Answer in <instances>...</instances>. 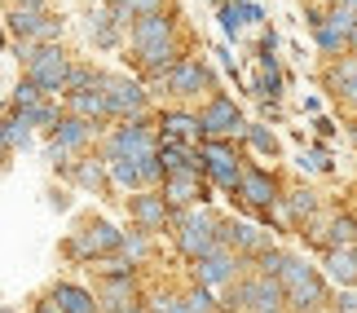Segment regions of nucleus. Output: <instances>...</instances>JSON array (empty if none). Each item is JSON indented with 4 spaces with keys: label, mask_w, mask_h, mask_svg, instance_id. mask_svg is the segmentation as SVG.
<instances>
[{
    "label": "nucleus",
    "mask_w": 357,
    "mask_h": 313,
    "mask_svg": "<svg viewBox=\"0 0 357 313\" xmlns=\"http://www.w3.org/2000/svg\"><path fill=\"white\" fill-rule=\"evenodd\" d=\"M273 278L282 282L287 313H313V309L331 305V282L322 278V269H313L305 256H296V252H287V261Z\"/></svg>",
    "instance_id": "nucleus-1"
},
{
    "label": "nucleus",
    "mask_w": 357,
    "mask_h": 313,
    "mask_svg": "<svg viewBox=\"0 0 357 313\" xmlns=\"http://www.w3.org/2000/svg\"><path fill=\"white\" fill-rule=\"evenodd\" d=\"M216 216L208 203H195V208H172L168 216V238H172V247L181 261L195 265L199 256H208L216 247Z\"/></svg>",
    "instance_id": "nucleus-2"
},
{
    "label": "nucleus",
    "mask_w": 357,
    "mask_h": 313,
    "mask_svg": "<svg viewBox=\"0 0 357 313\" xmlns=\"http://www.w3.org/2000/svg\"><path fill=\"white\" fill-rule=\"evenodd\" d=\"M119 234L123 229L111 225L106 216H89V221H79L75 234H66L62 252H66V261H75V265H98V261L119 252Z\"/></svg>",
    "instance_id": "nucleus-3"
},
{
    "label": "nucleus",
    "mask_w": 357,
    "mask_h": 313,
    "mask_svg": "<svg viewBox=\"0 0 357 313\" xmlns=\"http://www.w3.org/2000/svg\"><path fill=\"white\" fill-rule=\"evenodd\" d=\"M98 132H102V124H93V119H79V115H58V124L49 128V142H45V159L53 163V168H66L75 155H84L93 142H98Z\"/></svg>",
    "instance_id": "nucleus-4"
},
{
    "label": "nucleus",
    "mask_w": 357,
    "mask_h": 313,
    "mask_svg": "<svg viewBox=\"0 0 357 313\" xmlns=\"http://www.w3.org/2000/svg\"><path fill=\"white\" fill-rule=\"evenodd\" d=\"M66 66H71V53L62 49V40H49V45H31L22 53V75L31 79L40 93L58 98L66 84Z\"/></svg>",
    "instance_id": "nucleus-5"
},
{
    "label": "nucleus",
    "mask_w": 357,
    "mask_h": 313,
    "mask_svg": "<svg viewBox=\"0 0 357 313\" xmlns=\"http://www.w3.org/2000/svg\"><path fill=\"white\" fill-rule=\"evenodd\" d=\"M195 115H199V142H238L243 128H247L238 102L221 89L208 93V102H203Z\"/></svg>",
    "instance_id": "nucleus-6"
},
{
    "label": "nucleus",
    "mask_w": 357,
    "mask_h": 313,
    "mask_svg": "<svg viewBox=\"0 0 357 313\" xmlns=\"http://www.w3.org/2000/svg\"><path fill=\"white\" fill-rule=\"evenodd\" d=\"M159 89L168 93L172 102H195V98H203V93H216L221 79H216V71L203 58H190V53H185V58L159 79Z\"/></svg>",
    "instance_id": "nucleus-7"
},
{
    "label": "nucleus",
    "mask_w": 357,
    "mask_h": 313,
    "mask_svg": "<svg viewBox=\"0 0 357 313\" xmlns=\"http://www.w3.org/2000/svg\"><path fill=\"white\" fill-rule=\"evenodd\" d=\"M282 194V181H278V172H269V168H260V163H243V172H238V185H234V203L247 212H256L260 221H269V208L278 203Z\"/></svg>",
    "instance_id": "nucleus-8"
},
{
    "label": "nucleus",
    "mask_w": 357,
    "mask_h": 313,
    "mask_svg": "<svg viewBox=\"0 0 357 313\" xmlns=\"http://www.w3.org/2000/svg\"><path fill=\"white\" fill-rule=\"evenodd\" d=\"M155 155V119L137 115V119H115L111 137L102 142V159H146Z\"/></svg>",
    "instance_id": "nucleus-9"
},
{
    "label": "nucleus",
    "mask_w": 357,
    "mask_h": 313,
    "mask_svg": "<svg viewBox=\"0 0 357 313\" xmlns=\"http://www.w3.org/2000/svg\"><path fill=\"white\" fill-rule=\"evenodd\" d=\"M102 98H106V115L111 119H137V115H150V93L142 79L132 75H115V71H102L98 79Z\"/></svg>",
    "instance_id": "nucleus-10"
},
{
    "label": "nucleus",
    "mask_w": 357,
    "mask_h": 313,
    "mask_svg": "<svg viewBox=\"0 0 357 313\" xmlns=\"http://www.w3.org/2000/svg\"><path fill=\"white\" fill-rule=\"evenodd\" d=\"M199 155H203V176H208V185L234 194L238 172H243V163H247L238 146L234 142H199Z\"/></svg>",
    "instance_id": "nucleus-11"
},
{
    "label": "nucleus",
    "mask_w": 357,
    "mask_h": 313,
    "mask_svg": "<svg viewBox=\"0 0 357 313\" xmlns=\"http://www.w3.org/2000/svg\"><path fill=\"white\" fill-rule=\"evenodd\" d=\"M9 36L13 40H31V45H49V40H62V18L53 9H9Z\"/></svg>",
    "instance_id": "nucleus-12"
},
{
    "label": "nucleus",
    "mask_w": 357,
    "mask_h": 313,
    "mask_svg": "<svg viewBox=\"0 0 357 313\" xmlns=\"http://www.w3.org/2000/svg\"><path fill=\"white\" fill-rule=\"evenodd\" d=\"M243 265L247 261H243L238 252H229V247L216 243L208 256H199V261H195V282H203V287H212V291H225L229 282L243 274Z\"/></svg>",
    "instance_id": "nucleus-13"
},
{
    "label": "nucleus",
    "mask_w": 357,
    "mask_h": 313,
    "mask_svg": "<svg viewBox=\"0 0 357 313\" xmlns=\"http://www.w3.org/2000/svg\"><path fill=\"white\" fill-rule=\"evenodd\" d=\"M159 194L168 208H195V203H212V185H208V176L181 168V172H163Z\"/></svg>",
    "instance_id": "nucleus-14"
},
{
    "label": "nucleus",
    "mask_w": 357,
    "mask_h": 313,
    "mask_svg": "<svg viewBox=\"0 0 357 313\" xmlns=\"http://www.w3.org/2000/svg\"><path fill=\"white\" fill-rule=\"evenodd\" d=\"M123 203H128V221H132L137 229H146V234H168V216H172V208L163 203L159 185H155V190H132Z\"/></svg>",
    "instance_id": "nucleus-15"
},
{
    "label": "nucleus",
    "mask_w": 357,
    "mask_h": 313,
    "mask_svg": "<svg viewBox=\"0 0 357 313\" xmlns=\"http://www.w3.org/2000/svg\"><path fill=\"white\" fill-rule=\"evenodd\" d=\"M216 243L229 247V252H238L243 261L252 265V256L269 247V234L256 229V225H247V221H234V216H221V221H216Z\"/></svg>",
    "instance_id": "nucleus-16"
},
{
    "label": "nucleus",
    "mask_w": 357,
    "mask_h": 313,
    "mask_svg": "<svg viewBox=\"0 0 357 313\" xmlns=\"http://www.w3.org/2000/svg\"><path fill=\"white\" fill-rule=\"evenodd\" d=\"M176 26H181V22H176V13H172V9H159V13H142V18H132V26H128L132 53L176 40Z\"/></svg>",
    "instance_id": "nucleus-17"
},
{
    "label": "nucleus",
    "mask_w": 357,
    "mask_h": 313,
    "mask_svg": "<svg viewBox=\"0 0 357 313\" xmlns=\"http://www.w3.org/2000/svg\"><path fill=\"white\" fill-rule=\"evenodd\" d=\"M93 296H98V309H102V313H115V309H123V305L142 300L137 269H123V274H98V287H93Z\"/></svg>",
    "instance_id": "nucleus-18"
},
{
    "label": "nucleus",
    "mask_w": 357,
    "mask_h": 313,
    "mask_svg": "<svg viewBox=\"0 0 357 313\" xmlns=\"http://www.w3.org/2000/svg\"><path fill=\"white\" fill-rule=\"evenodd\" d=\"M62 176L71 185L79 190H89V194H115V185H111V176H106V159H89V155H75L71 163L62 168Z\"/></svg>",
    "instance_id": "nucleus-19"
},
{
    "label": "nucleus",
    "mask_w": 357,
    "mask_h": 313,
    "mask_svg": "<svg viewBox=\"0 0 357 313\" xmlns=\"http://www.w3.org/2000/svg\"><path fill=\"white\" fill-rule=\"evenodd\" d=\"M318 79H322V89L331 93L335 102H353L357 106V53H344V58L335 53V62L326 66Z\"/></svg>",
    "instance_id": "nucleus-20"
},
{
    "label": "nucleus",
    "mask_w": 357,
    "mask_h": 313,
    "mask_svg": "<svg viewBox=\"0 0 357 313\" xmlns=\"http://www.w3.org/2000/svg\"><path fill=\"white\" fill-rule=\"evenodd\" d=\"M155 128H159V137H168V142H185V146L199 142V115L195 111H181V106L159 111L155 115Z\"/></svg>",
    "instance_id": "nucleus-21"
},
{
    "label": "nucleus",
    "mask_w": 357,
    "mask_h": 313,
    "mask_svg": "<svg viewBox=\"0 0 357 313\" xmlns=\"http://www.w3.org/2000/svg\"><path fill=\"white\" fill-rule=\"evenodd\" d=\"M322 278L335 287H357V252L353 247H322Z\"/></svg>",
    "instance_id": "nucleus-22"
},
{
    "label": "nucleus",
    "mask_w": 357,
    "mask_h": 313,
    "mask_svg": "<svg viewBox=\"0 0 357 313\" xmlns=\"http://www.w3.org/2000/svg\"><path fill=\"white\" fill-rule=\"evenodd\" d=\"M62 111L66 115H79V119H93V124H106V98H102V89L93 84V89H79V93H62Z\"/></svg>",
    "instance_id": "nucleus-23"
},
{
    "label": "nucleus",
    "mask_w": 357,
    "mask_h": 313,
    "mask_svg": "<svg viewBox=\"0 0 357 313\" xmlns=\"http://www.w3.org/2000/svg\"><path fill=\"white\" fill-rule=\"evenodd\" d=\"M49 300L62 313H98V296H93V287H79V282H53Z\"/></svg>",
    "instance_id": "nucleus-24"
},
{
    "label": "nucleus",
    "mask_w": 357,
    "mask_h": 313,
    "mask_svg": "<svg viewBox=\"0 0 357 313\" xmlns=\"http://www.w3.org/2000/svg\"><path fill=\"white\" fill-rule=\"evenodd\" d=\"M9 111H13V115H18V119H22V124H26V128H45V132H49L53 124H58V115H62V106H58V102H53V98H40L36 106H9Z\"/></svg>",
    "instance_id": "nucleus-25"
},
{
    "label": "nucleus",
    "mask_w": 357,
    "mask_h": 313,
    "mask_svg": "<svg viewBox=\"0 0 357 313\" xmlns=\"http://www.w3.org/2000/svg\"><path fill=\"white\" fill-rule=\"evenodd\" d=\"M89 40L98 49H115L119 45V26H115V18H111L106 5H93V13H89Z\"/></svg>",
    "instance_id": "nucleus-26"
},
{
    "label": "nucleus",
    "mask_w": 357,
    "mask_h": 313,
    "mask_svg": "<svg viewBox=\"0 0 357 313\" xmlns=\"http://www.w3.org/2000/svg\"><path fill=\"white\" fill-rule=\"evenodd\" d=\"M150 238H155V234H146V229H123V234H119V256H123V261H128L132 269H142L146 261H150Z\"/></svg>",
    "instance_id": "nucleus-27"
},
{
    "label": "nucleus",
    "mask_w": 357,
    "mask_h": 313,
    "mask_svg": "<svg viewBox=\"0 0 357 313\" xmlns=\"http://www.w3.org/2000/svg\"><path fill=\"white\" fill-rule=\"evenodd\" d=\"M243 142L252 146L256 155H265V159H278V155H282V142H278V132H273V128H265V124H247V128H243Z\"/></svg>",
    "instance_id": "nucleus-28"
},
{
    "label": "nucleus",
    "mask_w": 357,
    "mask_h": 313,
    "mask_svg": "<svg viewBox=\"0 0 357 313\" xmlns=\"http://www.w3.org/2000/svg\"><path fill=\"white\" fill-rule=\"evenodd\" d=\"M353 243H357V216L335 212V216H331V225H326L322 247H353Z\"/></svg>",
    "instance_id": "nucleus-29"
},
{
    "label": "nucleus",
    "mask_w": 357,
    "mask_h": 313,
    "mask_svg": "<svg viewBox=\"0 0 357 313\" xmlns=\"http://www.w3.org/2000/svg\"><path fill=\"white\" fill-rule=\"evenodd\" d=\"M106 176H111L115 190H142V176H137V159H106Z\"/></svg>",
    "instance_id": "nucleus-30"
},
{
    "label": "nucleus",
    "mask_w": 357,
    "mask_h": 313,
    "mask_svg": "<svg viewBox=\"0 0 357 313\" xmlns=\"http://www.w3.org/2000/svg\"><path fill=\"white\" fill-rule=\"evenodd\" d=\"M313 45H318L326 58H335V53H349V36H344V31H335V26L326 22V13H322V22L313 26Z\"/></svg>",
    "instance_id": "nucleus-31"
},
{
    "label": "nucleus",
    "mask_w": 357,
    "mask_h": 313,
    "mask_svg": "<svg viewBox=\"0 0 357 313\" xmlns=\"http://www.w3.org/2000/svg\"><path fill=\"white\" fill-rule=\"evenodd\" d=\"M181 300H185V313H221V300H216L212 287H203V282H190L181 291Z\"/></svg>",
    "instance_id": "nucleus-32"
},
{
    "label": "nucleus",
    "mask_w": 357,
    "mask_h": 313,
    "mask_svg": "<svg viewBox=\"0 0 357 313\" xmlns=\"http://www.w3.org/2000/svg\"><path fill=\"white\" fill-rule=\"evenodd\" d=\"M98 79H102V71H98V66H89V62H71V66H66V84H62V93L93 89Z\"/></svg>",
    "instance_id": "nucleus-33"
},
{
    "label": "nucleus",
    "mask_w": 357,
    "mask_h": 313,
    "mask_svg": "<svg viewBox=\"0 0 357 313\" xmlns=\"http://www.w3.org/2000/svg\"><path fill=\"white\" fill-rule=\"evenodd\" d=\"M216 13H221V31L229 36V40H234L238 31H243V0H221V5H216Z\"/></svg>",
    "instance_id": "nucleus-34"
},
{
    "label": "nucleus",
    "mask_w": 357,
    "mask_h": 313,
    "mask_svg": "<svg viewBox=\"0 0 357 313\" xmlns=\"http://www.w3.org/2000/svg\"><path fill=\"white\" fill-rule=\"evenodd\" d=\"M0 128H5V142H9V151H26L31 146V128L22 124L18 115L9 111V119H0Z\"/></svg>",
    "instance_id": "nucleus-35"
},
{
    "label": "nucleus",
    "mask_w": 357,
    "mask_h": 313,
    "mask_svg": "<svg viewBox=\"0 0 357 313\" xmlns=\"http://www.w3.org/2000/svg\"><path fill=\"white\" fill-rule=\"evenodd\" d=\"M40 98H49V93H40V89L31 84V79H26V75H22V79H18V89H13V93H9V106H36Z\"/></svg>",
    "instance_id": "nucleus-36"
},
{
    "label": "nucleus",
    "mask_w": 357,
    "mask_h": 313,
    "mask_svg": "<svg viewBox=\"0 0 357 313\" xmlns=\"http://www.w3.org/2000/svg\"><path fill=\"white\" fill-rule=\"evenodd\" d=\"M146 309H150V313H185V300H181L176 291H159Z\"/></svg>",
    "instance_id": "nucleus-37"
},
{
    "label": "nucleus",
    "mask_w": 357,
    "mask_h": 313,
    "mask_svg": "<svg viewBox=\"0 0 357 313\" xmlns=\"http://www.w3.org/2000/svg\"><path fill=\"white\" fill-rule=\"evenodd\" d=\"M168 9V0H132V18H142V13H159Z\"/></svg>",
    "instance_id": "nucleus-38"
},
{
    "label": "nucleus",
    "mask_w": 357,
    "mask_h": 313,
    "mask_svg": "<svg viewBox=\"0 0 357 313\" xmlns=\"http://www.w3.org/2000/svg\"><path fill=\"white\" fill-rule=\"evenodd\" d=\"M313 128H318V137H335V119H326V115H313Z\"/></svg>",
    "instance_id": "nucleus-39"
},
{
    "label": "nucleus",
    "mask_w": 357,
    "mask_h": 313,
    "mask_svg": "<svg viewBox=\"0 0 357 313\" xmlns=\"http://www.w3.org/2000/svg\"><path fill=\"white\" fill-rule=\"evenodd\" d=\"M335 309H344V313H357V296H353V287H344V296H340V305Z\"/></svg>",
    "instance_id": "nucleus-40"
},
{
    "label": "nucleus",
    "mask_w": 357,
    "mask_h": 313,
    "mask_svg": "<svg viewBox=\"0 0 357 313\" xmlns=\"http://www.w3.org/2000/svg\"><path fill=\"white\" fill-rule=\"evenodd\" d=\"M9 9H49V0H9Z\"/></svg>",
    "instance_id": "nucleus-41"
},
{
    "label": "nucleus",
    "mask_w": 357,
    "mask_h": 313,
    "mask_svg": "<svg viewBox=\"0 0 357 313\" xmlns=\"http://www.w3.org/2000/svg\"><path fill=\"white\" fill-rule=\"evenodd\" d=\"M9 159H13V151H9V142H5V128H0V172L9 168Z\"/></svg>",
    "instance_id": "nucleus-42"
},
{
    "label": "nucleus",
    "mask_w": 357,
    "mask_h": 313,
    "mask_svg": "<svg viewBox=\"0 0 357 313\" xmlns=\"http://www.w3.org/2000/svg\"><path fill=\"white\" fill-rule=\"evenodd\" d=\"M31 313H62V309H58V305H53L49 296H45V300H36V309H31Z\"/></svg>",
    "instance_id": "nucleus-43"
},
{
    "label": "nucleus",
    "mask_w": 357,
    "mask_h": 313,
    "mask_svg": "<svg viewBox=\"0 0 357 313\" xmlns=\"http://www.w3.org/2000/svg\"><path fill=\"white\" fill-rule=\"evenodd\" d=\"M115 313H150V309H146V300H132V305H123V309H115Z\"/></svg>",
    "instance_id": "nucleus-44"
},
{
    "label": "nucleus",
    "mask_w": 357,
    "mask_h": 313,
    "mask_svg": "<svg viewBox=\"0 0 357 313\" xmlns=\"http://www.w3.org/2000/svg\"><path fill=\"white\" fill-rule=\"evenodd\" d=\"M106 9H128L132 13V0H106Z\"/></svg>",
    "instance_id": "nucleus-45"
},
{
    "label": "nucleus",
    "mask_w": 357,
    "mask_h": 313,
    "mask_svg": "<svg viewBox=\"0 0 357 313\" xmlns=\"http://www.w3.org/2000/svg\"><path fill=\"white\" fill-rule=\"evenodd\" d=\"M349 49H357V22H353V31H349Z\"/></svg>",
    "instance_id": "nucleus-46"
},
{
    "label": "nucleus",
    "mask_w": 357,
    "mask_h": 313,
    "mask_svg": "<svg viewBox=\"0 0 357 313\" xmlns=\"http://www.w3.org/2000/svg\"><path fill=\"white\" fill-rule=\"evenodd\" d=\"M84 5H89V9H93V5H106V0H84Z\"/></svg>",
    "instance_id": "nucleus-47"
},
{
    "label": "nucleus",
    "mask_w": 357,
    "mask_h": 313,
    "mask_svg": "<svg viewBox=\"0 0 357 313\" xmlns=\"http://www.w3.org/2000/svg\"><path fill=\"white\" fill-rule=\"evenodd\" d=\"M353 252H357V243H353Z\"/></svg>",
    "instance_id": "nucleus-48"
},
{
    "label": "nucleus",
    "mask_w": 357,
    "mask_h": 313,
    "mask_svg": "<svg viewBox=\"0 0 357 313\" xmlns=\"http://www.w3.org/2000/svg\"><path fill=\"white\" fill-rule=\"evenodd\" d=\"M98 313H102V309H98Z\"/></svg>",
    "instance_id": "nucleus-49"
}]
</instances>
